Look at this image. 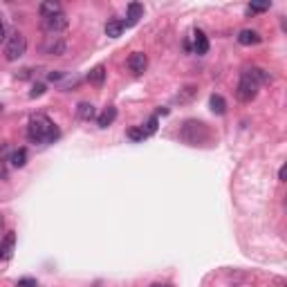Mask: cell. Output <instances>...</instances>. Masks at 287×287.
<instances>
[{
	"label": "cell",
	"mask_w": 287,
	"mask_h": 287,
	"mask_svg": "<svg viewBox=\"0 0 287 287\" xmlns=\"http://www.w3.org/2000/svg\"><path fill=\"white\" fill-rule=\"evenodd\" d=\"M269 81H271V76L267 74L265 70H260V68H247L240 74V83H238L236 97L240 99L242 103H249V101L256 99L258 88H260L262 83H269Z\"/></svg>",
	"instance_id": "obj_1"
},
{
	"label": "cell",
	"mask_w": 287,
	"mask_h": 287,
	"mask_svg": "<svg viewBox=\"0 0 287 287\" xmlns=\"http://www.w3.org/2000/svg\"><path fill=\"white\" fill-rule=\"evenodd\" d=\"M27 137L34 144H50L59 137V128L54 126L47 114H34L30 119V126H27Z\"/></svg>",
	"instance_id": "obj_2"
},
{
	"label": "cell",
	"mask_w": 287,
	"mask_h": 287,
	"mask_svg": "<svg viewBox=\"0 0 287 287\" xmlns=\"http://www.w3.org/2000/svg\"><path fill=\"white\" fill-rule=\"evenodd\" d=\"M180 137L186 144H191V146H198V144H204V141L209 139V130H207V126H204L202 121H195V119H191V121H186L184 126H182Z\"/></svg>",
	"instance_id": "obj_3"
},
{
	"label": "cell",
	"mask_w": 287,
	"mask_h": 287,
	"mask_svg": "<svg viewBox=\"0 0 287 287\" xmlns=\"http://www.w3.org/2000/svg\"><path fill=\"white\" fill-rule=\"evenodd\" d=\"M25 52H27V38H25V34L16 32V34L9 36L7 45H5V59H7V61H18L21 56H25Z\"/></svg>",
	"instance_id": "obj_4"
},
{
	"label": "cell",
	"mask_w": 287,
	"mask_h": 287,
	"mask_svg": "<svg viewBox=\"0 0 287 287\" xmlns=\"http://www.w3.org/2000/svg\"><path fill=\"white\" fill-rule=\"evenodd\" d=\"M41 27H43V32H45V34L56 36V34H61V32L68 30V16L61 12V14H56V16L43 18V21H41Z\"/></svg>",
	"instance_id": "obj_5"
},
{
	"label": "cell",
	"mask_w": 287,
	"mask_h": 287,
	"mask_svg": "<svg viewBox=\"0 0 287 287\" xmlns=\"http://www.w3.org/2000/svg\"><path fill=\"white\" fill-rule=\"evenodd\" d=\"M148 68V59L144 52H132L130 56H128V70L132 72V74H144Z\"/></svg>",
	"instance_id": "obj_6"
},
{
	"label": "cell",
	"mask_w": 287,
	"mask_h": 287,
	"mask_svg": "<svg viewBox=\"0 0 287 287\" xmlns=\"http://www.w3.org/2000/svg\"><path fill=\"white\" fill-rule=\"evenodd\" d=\"M43 52H45V54H52V56H61L65 52V43L61 41L59 36H47L45 45H43Z\"/></svg>",
	"instance_id": "obj_7"
},
{
	"label": "cell",
	"mask_w": 287,
	"mask_h": 287,
	"mask_svg": "<svg viewBox=\"0 0 287 287\" xmlns=\"http://www.w3.org/2000/svg\"><path fill=\"white\" fill-rule=\"evenodd\" d=\"M193 50H195V54L198 56H202V54H207L209 52V38H207L204 32H200V30L193 32Z\"/></svg>",
	"instance_id": "obj_8"
},
{
	"label": "cell",
	"mask_w": 287,
	"mask_h": 287,
	"mask_svg": "<svg viewBox=\"0 0 287 287\" xmlns=\"http://www.w3.org/2000/svg\"><path fill=\"white\" fill-rule=\"evenodd\" d=\"M14 245H16V236L12 231L5 236V240L0 242V260H9L14 253Z\"/></svg>",
	"instance_id": "obj_9"
},
{
	"label": "cell",
	"mask_w": 287,
	"mask_h": 287,
	"mask_svg": "<svg viewBox=\"0 0 287 287\" xmlns=\"http://www.w3.org/2000/svg\"><path fill=\"white\" fill-rule=\"evenodd\" d=\"M262 38H260V34H258V32H253V30H242L240 34H238V43H240V45H258V43H260Z\"/></svg>",
	"instance_id": "obj_10"
},
{
	"label": "cell",
	"mask_w": 287,
	"mask_h": 287,
	"mask_svg": "<svg viewBox=\"0 0 287 287\" xmlns=\"http://www.w3.org/2000/svg\"><path fill=\"white\" fill-rule=\"evenodd\" d=\"M38 12H41V18H50V16H56V14H61L63 9H61L59 3H54V0H47V3H41Z\"/></svg>",
	"instance_id": "obj_11"
},
{
	"label": "cell",
	"mask_w": 287,
	"mask_h": 287,
	"mask_svg": "<svg viewBox=\"0 0 287 287\" xmlns=\"http://www.w3.org/2000/svg\"><path fill=\"white\" fill-rule=\"evenodd\" d=\"M114 119H117V108H114V106H108V108L97 117V123H99V128H108L110 123L114 121Z\"/></svg>",
	"instance_id": "obj_12"
},
{
	"label": "cell",
	"mask_w": 287,
	"mask_h": 287,
	"mask_svg": "<svg viewBox=\"0 0 287 287\" xmlns=\"http://www.w3.org/2000/svg\"><path fill=\"white\" fill-rule=\"evenodd\" d=\"M79 83H81V76L70 74V72H63V76H61V81L56 85H59L61 90H68V88H76Z\"/></svg>",
	"instance_id": "obj_13"
},
{
	"label": "cell",
	"mask_w": 287,
	"mask_h": 287,
	"mask_svg": "<svg viewBox=\"0 0 287 287\" xmlns=\"http://www.w3.org/2000/svg\"><path fill=\"white\" fill-rule=\"evenodd\" d=\"M76 114H79V119H83V121H90V119L97 117V112H94V106L88 101L79 103V108H76Z\"/></svg>",
	"instance_id": "obj_14"
},
{
	"label": "cell",
	"mask_w": 287,
	"mask_h": 287,
	"mask_svg": "<svg viewBox=\"0 0 287 287\" xmlns=\"http://www.w3.org/2000/svg\"><path fill=\"white\" fill-rule=\"evenodd\" d=\"M123 30H126V23H123V21H110L106 25V34L110 38H119L123 34Z\"/></svg>",
	"instance_id": "obj_15"
},
{
	"label": "cell",
	"mask_w": 287,
	"mask_h": 287,
	"mask_svg": "<svg viewBox=\"0 0 287 287\" xmlns=\"http://www.w3.org/2000/svg\"><path fill=\"white\" fill-rule=\"evenodd\" d=\"M141 14H144L141 5L139 3H130V5H128V23H126V25H135V23L141 18Z\"/></svg>",
	"instance_id": "obj_16"
},
{
	"label": "cell",
	"mask_w": 287,
	"mask_h": 287,
	"mask_svg": "<svg viewBox=\"0 0 287 287\" xmlns=\"http://www.w3.org/2000/svg\"><path fill=\"white\" fill-rule=\"evenodd\" d=\"M103 79H106V68H103V65H97V68L90 70L88 81H90L92 85H101V83H103Z\"/></svg>",
	"instance_id": "obj_17"
},
{
	"label": "cell",
	"mask_w": 287,
	"mask_h": 287,
	"mask_svg": "<svg viewBox=\"0 0 287 287\" xmlns=\"http://www.w3.org/2000/svg\"><path fill=\"white\" fill-rule=\"evenodd\" d=\"M12 164L16 166V169H23V166L27 164V151L25 148H18V151L12 153Z\"/></svg>",
	"instance_id": "obj_18"
},
{
	"label": "cell",
	"mask_w": 287,
	"mask_h": 287,
	"mask_svg": "<svg viewBox=\"0 0 287 287\" xmlns=\"http://www.w3.org/2000/svg\"><path fill=\"white\" fill-rule=\"evenodd\" d=\"M211 110L215 114H224L227 112V101L220 94H211Z\"/></svg>",
	"instance_id": "obj_19"
},
{
	"label": "cell",
	"mask_w": 287,
	"mask_h": 287,
	"mask_svg": "<svg viewBox=\"0 0 287 287\" xmlns=\"http://www.w3.org/2000/svg\"><path fill=\"white\" fill-rule=\"evenodd\" d=\"M126 135H128V139H132V141H144L146 139V132H144L141 128H130Z\"/></svg>",
	"instance_id": "obj_20"
},
{
	"label": "cell",
	"mask_w": 287,
	"mask_h": 287,
	"mask_svg": "<svg viewBox=\"0 0 287 287\" xmlns=\"http://www.w3.org/2000/svg\"><path fill=\"white\" fill-rule=\"evenodd\" d=\"M141 130L146 132V137H151L153 132L157 130V117H151V119H148V121H146V126H141Z\"/></svg>",
	"instance_id": "obj_21"
},
{
	"label": "cell",
	"mask_w": 287,
	"mask_h": 287,
	"mask_svg": "<svg viewBox=\"0 0 287 287\" xmlns=\"http://www.w3.org/2000/svg\"><path fill=\"white\" fill-rule=\"evenodd\" d=\"M193 94H195V88H193V85H186V88H184V94H178V101H180V103L189 101Z\"/></svg>",
	"instance_id": "obj_22"
},
{
	"label": "cell",
	"mask_w": 287,
	"mask_h": 287,
	"mask_svg": "<svg viewBox=\"0 0 287 287\" xmlns=\"http://www.w3.org/2000/svg\"><path fill=\"white\" fill-rule=\"evenodd\" d=\"M269 5H249L247 7V14H260V12H267Z\"/></svg>",
	"instance_id": "obj_23"
},
{
	"label": "cell",
	"mask_w": 287,
	"mask_h": 287,
	"mask_svg": "<svg viewBox=\"0 0 287 287\" xmlns=\"http://www.w3.org/2000/svg\"><path fill=\"white\" fill-rule=\"evenodd\" d=\"M16 287H38V283H36V278H18Z\"/></svg>",
	"instance_id": "obj_24"
},
{
	"label": "cell",
	"mask_w": 287,
	"mask_h": 287,
	"mask_svg": "<svg viewBox=\"0 0 287 287\" xmlns=\"http://www.w3.org/2000/svg\"><path fill=\"white\" fill-rule=\"evenodd\" d=\"M43 92H45V85H43V83H36V85H34V88H32L30 97H32V99H36V97H41V94H43Z\"/></svg>",
	"instance_id": "obj_25"
},
{
	"label": "cell",
	"mask_w": 287,
	"mask_h": 287,
	"mask_svg": "<svg viewBox=\"0 0 287 287\" xmlns=\"http://www.w3.org/2000/svg\"><path fill=\"white\" fill-rule=\"evenodd\" d=\"M9 178V173H7V169H5V164L0 162V180H7Z\"/></svg>",
	"instance_id": "obj_26"
},
{
	"label": "cell",
	"mask_w": 287,
	"mask_h": 287,
	"mask_svg": "<svg viewBox=\"0 0 287 287\" xmlns=\"http://www.w3.org/2000/svg\"><path fill=\"white\" fill-rule=\"evenodd\" d=\"M285 173H287L285 166H280V171H278V180H280V182H285Z\"/></svg>",
	"instance_id": "obj_27"
},
{
	"label": "cell",
	"mask_w": 287,
	"mask_h": 287,
	"mask_svg": "<svg viewBox=\"0 0 287 287\" xmlns=\"http://www.w3.org/2000/svg\"><path fill=\"white\" fill-rule=\"evenodd\" d=\"M5 38V25H3V21H0V41Z\"/></svg>",
	"instance_id": "obj_28"
},
{
	"label": "cell",
	"mask_w": 287,
	"mask_h": 287,
	"mask_svg": "<svg viewBox=\"0 0 287 287\" xmlns=\"http://www.w3.org/2000/svg\"><path fill=\"white\" fill-rule=\"evenodd\" d=\"M153 287H171V285H153Z\"/></svg>",
	"instance_id": "obj_29"
},
{
	"label": "cell",
	"mask_w": 287,
	"mask_h": 287,
	"mask_svg": "<svg viewBox=\"0 0 287 287\" xmlns=\"http://www.w3.org/2000/svg\"><path fill=\"white\" fill-rule=\"evenodd\" d=\"M0 229H3V218H0Z\"/></svg>",
	"instance_id": "obj_30"
}]
</instances>
